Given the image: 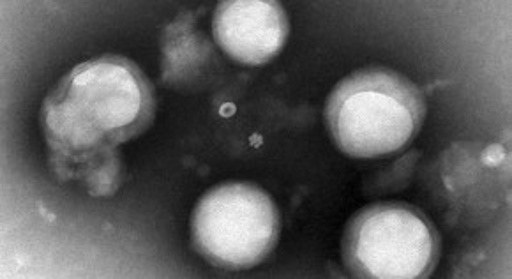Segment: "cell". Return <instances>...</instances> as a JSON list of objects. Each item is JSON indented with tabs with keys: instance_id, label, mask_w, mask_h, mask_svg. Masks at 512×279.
I'll list each match as a JSON object with an SVG mask.
<instances>
[{
	"instance_id": "7a4b0ae2",
	"label": "cell",
	"mask_w": 512,
	"mask_h": 279,
	"mask_svg": "<svg viewBox=\"0 0 512 279\" xmlns=\"http://www.w3.org/2000/svg\"><path fill=\"white\" fill-rule=\"evenodd\" d=\"M426 99L400 71L382 66L357 69L332 89L325 124L348 158H385L405 149L421 131Z\"/></svg>"
},
{
	"instance_id": "52a82bcc",
	"label": "cell",
	"mask_w": 512,
	"mask_h": 279,
	"mask_svg": "<svg viewBox=\"0 0 512 279\" xmlns=\"http://www.w3.org/2000/svg\"><path fill=\"white\" fill-rule=\"evenodd\" d=\"M504 149L498 145H490L488 149L482 152V163L488 166H497L504 159Z\"/></svg>"
},
{
	"instance_id": "8992f818",
	"label": "cell",
	"mask_w": 512,
	"mask_h": 279,
	"mask_svg": "<svg viewBox=\"0 0 512 279\" xmlns=\"http://www.w3.org/2000/svg\"><path fill=\"white\" fill-rule=\"evenodd\" d=\"M73 170L75 179L83 182L92 197H110L121 186L122 163L119 151L96 156L83 165L73 166Z\"/></svg>"
},
{
	"instance_id": "277c9868",
	"label": "cell",
	"mask_w": 512,
	"mask_h": 279,
	"mask_svg": "<svg viewBox=\"0 0 512 279\" xmlns=\"http://www.w3.org/2000/svg\"><path fill=\"white\" fill-rule=\"evenodd\" d=\"M279 228L276 202L253 182H221L200 197L191 214L196 253L225 271L262 264L278 244Z\"/></svg>"
},
{
	"instance_id": "3957f363",
	"label": "cell",
	"mask_w": 512,
	"mask_h": 279,
	"mask_svg": "<svg viewBox=\"0 0 512 279\" xmlns=\"http://www.w3.org/2000/svg\"><path fill=\"white\" fill-rule=\"evenodd\" d=\"M442 241L431 219L414 205L377 202L362 207L341 239L343 264L361 279H422L435 271Z\"/></svg>"
},
{
	"instance_id": "6da1fadb",
	"label": "cell",
	"mask_w": 512,
	"mask_h": 279,
	"mask_svg": "<svg viewBox=\"0 0 512 279\" xmlns=\"http://www.w3.org/2000/svg\"><path fill=\"white\" fill-rule=\"evenodd\" d=\"M154 114V89L144 71L122 55H103L55 83L39 121L50 154L78 166L142 135Z\"/></svg>"
},
{
	"instance_id": "5b68a950",
	"label": "cell",
	"mask_w": 512,
	"mask_h": 279,
	"mask_svg": "<svg viewBox=\"0 0 512 279\" xmlns=\"http://www.w3.org/2000/svg\"><path fill=\"white\" fill-rule=\"evenodd\" d=\"M212 32L230 59L260 66L285 48L290 25L287 11L274 0H226L216 8Z\"/></svg>"
}]
</instances>
